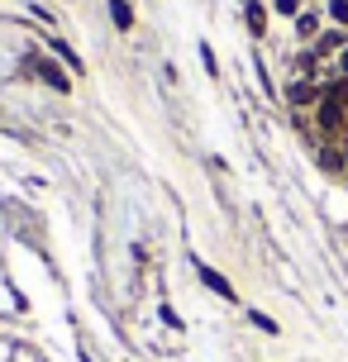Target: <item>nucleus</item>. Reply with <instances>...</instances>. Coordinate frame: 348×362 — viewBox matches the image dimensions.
Segmentation results:
<instances>
[{
    "mask_svg": "<svg viewBox=\"0 0 348 362\" xmlns=\"http://www.w3.org/2000/svg\"><path fill=\"white\" fill-rule=\"evenodd\" d=\"M344 110H348V90H344V86L325 90V95H320V124H325V129H334L339 119H344Z\"/></svg>",
    "mask_w": 348,
    "mask_h": 362,
    "instance_id": "1",
    "label": "nucleus"
},
{
    "mask_svg": "<svg viewBox=\"0 0 348 362\" xmlns=\"http://www.w3.org/2000/svg\"><path fill=\"white\" fill-rule=\"evenodd\" d=\"M29 72H34L43 86H53V90H72V76L62 72L57 62H43V57H38V62H29Z\"/></svg>",
    "mask_w": 348,
    "mask_h": 362,
    "instance_id": "2",
    "label": "nucleus"
},
{
    "mask_svg": "<svg viewBox=\"0 0 348 362\" xmlns=\"http://www.w3.org/2000/svg\"><path fill=\"white\" fill-rule=\"evenodd\" d=\"M243 19H248V29L262 38V29H267V10H262V0H248V5H243Z\"/></svg>",
    "mask_w": 348,
    "mask_h": 362,
    "instance_id": "3",
    "label": "nucleus"
},
{
    "mask_svg": "<svg viewBox=\"0 0 348 362\" xmlns=\"http://www.w3.org/2000/svg\"><path fill=\"white\" fill-rule=\"evenodd\" d=\"M201 281L210 291H215V296H224V300H234V286H229V281H224L220 272H210V267H201Z\"/></svg>",
    "mask_w": 348,
    "mask_h": 362,
    "instance_id": "4",
    "label": "nucleus"
},
{
    "mask_svg": "<svg viewBox=\"0 0 348 362\" xmlns=\"http://www.w3.org/2000/svg\"><path fill=\"white\" fill-rule=\"evenodd\" d=\"M110 15H115V24H120V29H134V10H129L124 0H110Z\"/></svg>",
    "mask_w": 348,
    "mask_h": 362,
    "instance_id": "5",
    "label": "nucleus"
},
{
    "mask_svg": "<svg viewBox=\"0 0 348 362\" xmlns=\"http://www.w3.org/2000/svg\"><path fill=\"white\" fill-rule=\"evenodd\" d=\"M296 34L315 38V34H320V19H315V15H296Z\"/></svg>",
    "mask_w": 348,
    "mask_h": 362,
    "instance_id": "6",
    "label": "nucleus"
},
{
    "mask_svg": "<svg viewBox=\"0 0 348 362\" xmlns=\"http://www.w3.org/2000/svg\"><path fill=\"white\" fill-rule=\"evenodd\" d=\"M344 43H348V34H325L320 43H315V57H320V53H334V48H344Z\"/></svg>",
    "mask_w": 348,
    "mask_h": 362,
    "instance_id": "7",
    "label": "nucleus"
},
{
    "mask_svg": "<svg viewBox=\"0 0 348 362\" xmlns=\"http://www.w3.org/2000/svg\"><path fill=\"white\" fill-rule=\"evenodd\" d=\"M311 95H315V90L306 86V81H301V76H296V86L286 90V100H291V105H306V100H311Z\"/></svg>",
    "mask_w": 348,
    "mask_h": 362,
    "instance_id": "8",
    "label": "nucleus"
},
{
    "mask_svg": "<svg viewBox=\"0 0 348 362\" xmlns=\"http://www.w3.org/2000/svg\"><path fill=\"white\" fill-rule=\"evenodd\" d=\"M53 53L62 57V62H67V67H72V72H76V67H81V57H76L72 48H67V43H62V38H53Z\"/></svg>",
    "mask_w": 348,
    "mask_h": 362,
    "instance_id": "9",
    "label": "nucleus"
},
{
    "mask_svg": "<svg viewBox=\"0 0 348 362\" xmlns=\"http://www.w3.org/2000/svg\"><path fill=\"white\" fill-rule=\"evenodd\" d=\"M330 15L339 19V24H348V0H330Z\"/></svg>",
    "mask_w": 348,
    "mask_h": 362,
    "instance_id": "10",
    "label": "nucleus"
},
{
    "mask_svg": "<svg viewBox=\"0 0 348 362\" xmlns=\"http://www.w3.org/2000/svg\"><path fill=\"white\" fill-rule=\"evenodd\" d=\"M253 325L262 329V334H277V325H272V320H267V315H262V310H253Z\"/></svg>",
    "mask_w": 348,
    "mask_h": 362,
    "instance_id": "11",
    "label": "nucleus"
},
{
    "mask_svg": "<svg viewBox=\"0 0 348 362\" xmlns=\"http://www.w3.org/2000/svg\"><path fill=\"white\" fill-rule=\"evenodd\" d=\"M277 10L282 15H301V0H277Z\"/></svg>",
    "mask_w": 348,
    "mask_h": 362,
    "instance_id": "12",
    "label": "nucleus"
},
{
    "mask_svg": "<svg viewBox=\"0 0 348 362\" xmlns=\"http://www.w3.org/2000/svg\"><path fill=\"white\" fill-rule=\"evenodd\" d=\"M339 72L348 76V48H344V53H339Z\"/></svg>",
    "mask_w": 348,
    "mask_h": 362,
    "instance_id": "13",
    "label": "nucleus"
}]
</instances>
